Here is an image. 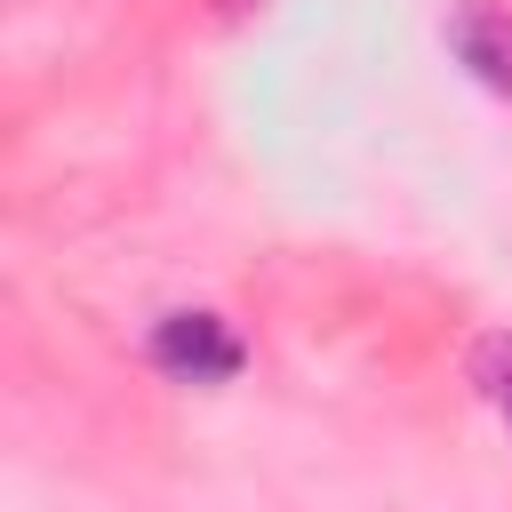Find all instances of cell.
I'll return each mask as SVG.
<instances>
[{
  "label": "cell",
  "instance_id": "6da1fadb",
  "mask_svg": "<svg viewBox=\"0 0 512 512\" xmlns=\"http://www.w3.org/2000/svg\"><path fill=\"white\" fill-rule=\"evenodd\" d=\"M144 360L168 384H232L248 368V344L232 336L224 312H160L152 336H144Z\"/></svg>",
  "mask_w": 512,
  "mask_h": 512
},
{
  "label": "cell",
  "instance_id": "7a4b0ae2",
  "mask_svg": "<svg viewBox=\"0 0 512 512\" xmlns=\"http://www.w3.org/2000/svg\"><path fill=\"white\" fill-rule=\"evenodd\" d=\"M448 56H456L488 96H512V8H496V0L448 8Z\"/></svg>",
  "mask_w": 512,
  "mask_h": 512
},
{
  "label": "cell",
  "instance_id": "3957f363",
  "mask_svg": "<svg viewBox=\"0 0 512 512\" xmlns=\"http://www.w3.org/2000/svg\"><path fill=\"white\" fill-rule=\"evenodd\" d=\"M464 376H472V392L496 408V424L512 432V328H488V336H472V352H464Z\"/></svg>",
  "mask_w": 512,
  "mask_h": 512
},
{
  "label": "cell",
  "instance_id": "277c9868",
  "mask_svg": "<svg viewBox=\"0 0 512 512\" xmlns=\"http://www.w3.org/2000/svg\"><path fill=\"white\" fill-rule=\"evenodd\" d=\"M224 8H248V0H224Z\"/></svg>",
  "mask_w": 512,
  "mask_h": 512
}]
</instances>
